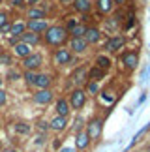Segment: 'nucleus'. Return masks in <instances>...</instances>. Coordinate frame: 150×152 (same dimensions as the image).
Returning <instances> with one entry per match:
<instances>
[{
  "mask_svg": "<svg viewBox=\"0 0 150 152\" xmlns=\"http://www.w3.org/2000/svg\"><path fill=\"white\" fill-rule=\"evenodd\" d=\"M34 75H36L34 72H25V79H26V83H28V85H32V83H34Z\"/></svg>",
  "mask_w": 150,
  "mask_h": 152,
  "instance_id": "nucleus-37",
  "label": "nucleus"
},
{
  "mask_svg": "<svg viewBox=\"0 0 150 152\" xmlns=\"http://www.w3.org/2000/svg\"><path fill=\"white\" fill-rule=\"evenodd\" d=\"M34 102L39 103V105H47L53 102V92L49 88H43V90H36V94H34Z\"/></svg>",
  "mask_w": 150,
  "mask_h": 152,
  "instance_id": "nucleus-14",
  "label": "nucleus"
},
{
  "mask_svg": "<svg viewBox=\"0 0 150 152\" xmlns=\"http://www.w3.org/2000/svg\"><path fill=\"white\" fill-rule=\"evenodd\" d=\"M58 2H60V6H64V8H66V6L73 4V0H58Z\"/></svg>",
  "mask_w": 150,
  "mask_h": 152,
  "instance_id": "nucleus-42",
  "label": "nucleus"
},
{
  "mask_svg": "<svg viewBox=\"0 0 150 152\" xmlns=\"http://www.w3.org/2000/svg\"><path fill=\"white\" fill-rule=\"evenodd\" d=\"M86 133H88L90 141H92V139H98V137H100V133H101V120H100V118H92V120L88 122Z\"/></svg>",
  "mask_w": 150,
  "mask_h": 152,
  "instance_id": "nucleus-13",
  "label": "nucleus"
},
{
  "mask_svg": "<svg viewBox=\"0 0 150 152\" xmlns=\"http://www.w3.org/2000/svg\"><path fill=\"white\" fill-rule=\"evenodd\" d=\"M124 45H126V38H124V36H113V38L107 39L105 49H107L109 53H117L118 49H122Z\"/></svg>",
  "mask_w": 150,
  "mask_h": 152,
  "instance_id": "nucleus-8",
  "label": "nucleus"
},
{
  "mask_svg": "<svg viewBox=\"0 0 150 152\" xmlns=\"http://www.w3.org/2000/svg\"><path fill=\"white\" fill-rule=\"evenodd\" d=\"M70 51L73 55H83V53L88 51V43H86L84 38H71L70 39Z\"/></svg>",
  "mask_w": 150,
  "mask_h": 152,
  "instance_id": "nucleus-5",
  "label": "nucleus"
},
{
  "mask_svg": "<svg viewBox=\"0 0 150 152\" xmlns=\"http://www.w3.org/2000/svg\"><path fill=\"white\" fill-rule=\"evenodd\" d=\"M15 132L21 133V135H28V133H30V126H28L26 122H17V124H15Z\"/></svg>",
  "mask_w": 150,
  "mask_h": 152,
  "instance_id": "nucleus-26",
  "label": "nucleus"
},
{
  "mask_svg": "<svg viewBox=\"0 0 150 152\" xmlns=\"http://www.w3.org/2000/svg\"><path fill=\"white\" fill-rule=\"evenodd\" d=\"M0 30H2L4 34H6V32H9V30H11V23H6V25H4L2 28H0Z\"/></svg>",
  "mask_w": 150,
  "mask_h": 152,
  "instance_id": "nucleus-40",
  "label": "nucleus"
},
{
  "mask_svg": "<svg viewBox=\"0 0 150 152\" xmlns=\"http://www.w3.org/2000/svg\"><path fill=\"white\" fill-rule=\"evenodd\" d=\"M17 79H21V73L15 72V69H9L8 72V81H17Z\"/></svg>",
  "mask_w": 150,
  "mask_h": 152,
  "instance_id": "nucleus-32",
  "label": "nucleus"
},
{
  "mask_svg": "<svg viewBox=\"0 0 150 152\" xmlns=\"http://www.w3.org/2000/svg\"><path fill=\"white\" fill-rule=\"evenodd\" d=\"M100 90V83L98 81H88V86H86V94H96Z\"/></svg>",
  "mask_w": 150,
  "mask_h": 152,
  "instance_id": "nucleus-29",
  "label": "nucleus"
},
{
  "mask_svg": "<svg viewBox=\"0 0 150 152\" xmlns=\"http://www.w3.org/2000/svg\"><path fill=\"white\" fill-rule=\"evenodd\" d=\"M2 2H4V0H0V4H2Z\"/></svg>",
  "mask_w": 150,
  "mask_h": 152,
  "instance_id": "nucleus-48",
  "label": "nucleus"
},
{
  "mask_svg": "<svg viewBox=\"0 0 150 152\" xmlns=\"http://www.w3.org/2000/svg\"><path fill=\"white\" fill-rule=\"evenodd\" d=\"M0 86H2V79H0Z\"/></svg>",
  "mask_w": 150,
  "mask_h": 152,
  "instance_id": "nucleus-47",
  "label": "nucleus"
},
{
  "mask_svg": "<svg viewBox=\"0 0 150 152\" xmlns=\"http://www.w3.org/2000/svg\"><path fill=\"white\" fill-rule=\"evenodd\" d=\"M73 10L77 11L81 15H88L92 8H94V4H92V0H73Z\"/></svg>",
  "mask_w": 150,
  "mask_h": 152,
  "instance_id": "nucleus-9",
  "label": "nucleus"
},
{
  "mask_svg": "<svg viewBox=\"0 0 150 152\" xmlns=\"http://www.w3.org/2000/svg\"><path fill=\"white\" fill-rule=\"evenodd\" d=\"M66 126H68V120L64 118V116H55V118L49 122V128H51V130H55V132L66 130Z\"/></svg>",
  "mask_w": 150,
  "mask_h": 152,
  "instance_id": "nucleus-20",
  "label": "nucleus"
},
{
  "mask_svg": "<svg viewBox=\"0 0 150 152\" xmlns=\"http://www.w3.org/2000/svg\"><path fill=\"white\" fill-rule=\"evenodd\" d=\"M26 26H28V30L34 32V34H45V30L49 28V25H47V21H45V19L28 21V23H26Z\"/></svg>",
  "mask_w": 150,
  "mask_h": 152,
  "instance_id": "nucleus-12",
  "label": "nucleus"
},
{
  "mask_svg": "<svg viewBox=\"0 0 150 152\" xmlns=\"http://www.w3.org/2000/svg\"><path fill=\"white\" fill-rule=\"evenodd\" d=\"M122 64L128 69H133L137 64H139V53L137 51H128V53H124L122 55Z\"/></svg>",
  "mask_w": 150,
  "mask_h": 152,
  "instance_id": "nucleus-10",
  "label": "nucleus"
},
{
  "mask_svg": "<svg viewBox=\"0 0 150 152\" xmlns=\"http://www.w3.org/2000/svg\"><path fill=\"white\" fill-rule=\"evenodd\" d=\"M71 83L77 85V86L88 83V69H86V66H79V68L71 73Z\"/></svg>",
  "mask_w": 150,
  "mask_h": 152,
  "instance_id": "nucleus-6",
  "label": "nucleus"
},
{
  "mask_svg": "<svg viewBox=\"0 0 150 152\" xmlns=\"http://www.w3.org/2000/svg\"><path fill=\"white\" fill-rule=\"evenodd\" d=\"M135 26V15L133 13H128L124 19V30H130V28Z\"/></svg>",
  "mask_w": 150,
  "mask_h": 152,
  "instance_id": "nucleus-27",
  "label": "nucleus"
},
{
  "mask_svg": "<svg viewBox=\"0 0 150 152\" xmlns=\"http://www.w3.org/2000/svg\"><path fill=\"white\" fill-rule=\"evenodd\" d=\"M39 2H42V0H26V6H39Z\"/></svg>",
  "mask_w": 150,
  "mask_h": 152,
  "instance_id": "nucleus-39",
  "label": "nucleus"
},
{
  "mask_svg": "<svg viewBox=\"0 0 150 152\" xmlns=\"http://www.w3.org/2000/svg\"><path fill=\"white\" fill-rule=\"evenodd\" d=\"M111 64H113V62H111V58L105 56V55H100V56L96 58V66H98V68H101L103 72H107V69L111 68Z\"/></svg>",
  "mask_w": 150,
  "mask_h": 152,
  "instance_id": "nucleus-24",
  "label": "nucleus"
},
{
  "mask_svg": "<svg viewBox=\"0 0 150 152\" xmlns=\"http://www.w3.org/2000/svg\"><path fill=\"white\" fill-rule=\"evenodd\" d=\"M114 4L113 0H96V10H98V15H105L109 11H113Z\"/></svg>",
  "mask_w": 150,
  "mask_h": 152,
  "instance_id": "nucleus-16",
  "label": "nucleus"
},
{
  "mask_svg": "<svg viewBox=\"0 0 150 152\" xmlns=\"http://www.w3.org/2000/svg\"><path fill=\"white\" fill-rule=\"evenodd\" d=\"M6 23H9V19H8V13L6 11H0V28H2Z\"/></svg>",
  "mask_w": 150,
  "mask_h": 152,
  "instance_id": "nucleus-35",
  "label": "nucleus"
},
{
  "mask_svg": "<svg viewBox=\"0 0 150 152\" xmlns=\"http://www.w3.org/2000/svg\"><path fill=\"white\" fill-rule=\"evenodd\" d=\"M0 51H2V49H0Z\"/></svg>",
  "mask_w": 150,
  "mask_h": 152,
  "instance_id": "nucleus-49",
  "label": "nucleus"
},
{
  "mask_svg": "<svg viewBox=\"0 0 150 152\" xmlns=\"http://www.w3.org/2000/svg\"><path fill=\"white\" fill-rule=\"evenodd\" d=\"M75 25H79V19H71V21L68 19V21H66V30L70 32V30H71V28H73Z\"/></svg>",
  "mask_w": 150,
  "mask_h": 152,
  "instance_id": "nucleus-34",
  "label": "nucleus"
},
{
  "mask_svg": "<svg viewBox=\"0 0 150 152\" xmlns=\"http://www.w3.org/2000/svg\"><path fill=\"white\" fill-rule=\"evenodd\" d=\"M6 102H8V94H6V92H4L2 88H0V107H2V105H4Z\"/></svg>",
  "mask_w": 150,
  "mask_h": 152,
  "instance_id": "nucleus-38",
  "label": "nucleus"
},
{
  "mask_svg": "<svg viewBox=\"0 0 150 152\" xmlns=\"http://www.w3.org/2000/svg\"><path fill=\"white\" fill-rule=\"evenodd\" d=\"M45 139L47 137H45L43 133H39V135H36V139H34V145H39V147H42V145L45 143Z\"/></svg>",
  "mask_w": 150,
  "mask_h": 152,
  "instance_id": "nucleus-36",
  "label": "nucleus"
},
{
  "mask_svg": "<svg viewBox=\"0 0 150 152\" xmlns=\"http://www.w3.org/2000/svg\"><path fill=\"white\" fill-rule=\"evenodd\" d=\"M71 60H73V53L66 47H58L53 55V62L58 64V66H66V64H70Z\"/></svg>",
  "mask_w": 150,
  "mask_h": 152,
  "instance_id": "nucleus-3",
  "label": "nucleus"
},
{
  "mask_svg": "<svg viewBox=\"0 0 150 152\" xmlns=\"http://www.w3.org/2000/svg\"><path fill=\"white\" fill-rule=\"evenodd\" d=\"M6 152H17V150L15 148H9V150H6Z\"/></svg>",
  "mask_w": 150,
  "mask_h": 152,
  "instance_id": "nucleus-46",
  "label": "nucleus"
},
{
  "mask_svg": "<svg viewBox=\"0 0 150 152\" xmlns=\"http://www.w3.org/2000/svg\"><path fill=\"white\" fill-rule=\"evenodd\" d=\"M75 145H77V148H79V150H84V148L90 145V137H88V133H86V132H79V133H77V137H75Z\"/></svg>",
  "mask_w": 150,
  "mask_h": 152,
  "instance_id": "nucleus-21",
  "label": "nucleus"
},
{
  "mask_svg": "<svg viewBox=\"0 0 150 152\" xmlns=\"http://www.w3.org/2000/svg\"><path fill=\"white\" fill-rule=\"evenodd\" d=\"M68 115H70V102L64 100V98H60V100L56 102V116L68 118Z\"/></svg>",
  "mask_w": 150,
  "mask_h": 152,
  "instance_id": "nucleus-17",
  "label": "nucleus"
},
{
  "mask_svg": "<svg viewBox=\"0 0 150 152\" xmlns=\"http://www.w3.org/2000/svg\"><path fill=\"white\" fill-rule=\"evenodd\" d=\"M84 32H86V25H84V23H79V25H75L70 30L71 38H84Z\"/></svg>",
  "mask_w": 150,
  "mask_h": 152,
  "instance_id": "nucleus-25",
  "label": "nucleus"
},
{
  "mask_svg": "<svg viewBox=\"0 0 150 152\" xmlns=\"http://www.w3.org/2000/svg\"><path fill=\"white\" fill-rule=\"evenodd\" d=\"M25 28H26V25H25V21H19V23H13L11 25V30H9V34L13 38H21V34L25 32Z\"/></svg>",
  "mask_w": 150,
  "mask_h": 152,
  "instance_id": "nucleus-23",
  "label": "nucleus"
},
{
  "mask_svg": "<svg viewBox=\"0 0 150 152\" xmlns=\"http://www.w3.org/2000/svg\"><path fill=\"white\" fill-rule=\"evenodd\" d=\"M21 42L23 43H26V45H36V43H39V34H34V32H30V30H25L21 34Z\"/></svg>",
  "mask_w": 150,
  "mask_h": 152,
  "instance_id": "nucleus-18",
  "label": "nucleus"
},
{
  "mask_svg": "<svg viewBox=\"0 0 150 152\" xmlns=\"http://www.w3.org/2000/svg\"><path fill=\"white\" fill-rule=\"evenodd\" d=\"M36 128H38V132H42V133H43V135H45V132H47V128H49V126H47V122H43V120H39V122H38V124H36Z\"/></svg>",
  "mask_w": 150,
  "mask_h": 152,
  "instance_id": "nucleus-33",
  "label": "nucleus"
},
{
  "mask_svg": "<svg viewBox=\"0 0 150 152\" xmlns=\"http://www.w3.org/2000/svg\"><path fill=\"white\" fill-rule=\"evenodd\" d=\"M114 4H126V0H113Z\"/></svg>",
  "mask_w": 150,
  "mask_h": 152,
  "instance_id": "nucleus-45",
  "label": "nucleus"
},
{
  "mask_svg": "<svg viewBox=\"0 0 150 152\" xmlns=\"http://www.w3.org/2000/svg\"><path fill=\"white\" fill-rule=\"evenodd\" d=\"M86 103V90L84 88H75L70 92V105L73 109H81Z\"/></svg>",
  "mask_w": 150,
  "mask_h": 152,
  "instance_id": "nucleus-4",
  "label": "nucleus"
},
{
  "mask_svg": "<svg viewBox=\"0 0 150 152\" xmlns=\"http://www.w3.org/2000/svg\"><path fill=\"white\" fill-rule=\"evenodd\" d=\"M84 39L88 45H94L101 39V30L96 26H86V32H84Z\"/></svg>",
  "mask_w": 150,
  "mask_h": 152,
  "instance_id": "nucleus-11",
  "label": "nucleus"
},
{
  "mask_svg": "<svg viewBox=\"0 0 150 152\" xmlns=\"http://www.w3.org/2000/svg\"><path fill=\"white\" fill-rule=\"evenodd\" d=\"M148 128H150V124H146L145 128H141V130H139V132H137V133H135V137H133V139H131V143H130V147H133V145H135L137 141H139V139H141L143 135H145V133H146V130H148Z\"/></svg>",
  "mask_w": 150,
  "mask_h": 152,
  "instance_id": "nucleus-28",
  "label": "nucleus"
},
{
  "mask_svg": "<svg viewBox=\"0 0 150 152\" xmlns=\"http://www.w3.org/2000/svg\"><path fill=\"white\" fill-rule=\"evenodd\" d=\"M23 68L26 69V72H36V69L42 68L43 64V56L39 55V53H30L26 58H23Z\"/></svg>",
  "mask_w": 150,
  "mask_h": 152,
  "instance_id": "nucleus-2",
  "label": "nucleus"
},
{
  "mask_svg": "<svg viewBox=\"0 0 150 152\" xmlns=\"http://www.w3.org/2000/svg\"><path fill=\"white\" fill-rule=\"evenodd\" d=\"M45 8H42V6H32V8H28L26 11V17L30 21H38V19H45Z\"/></svg>",
  "mask_w": 150,
  "mask_h": 152,
  "instance_id": "nucleus-15",
  "label": "nucleus"
},
{
  "mask_svg": "<svg viewBox=\"0 0 150 152\" xmlns=\"http://www.w3.org/2000/svg\"><path fill=\"white\" fill-rule=\"evenodd\" d=\"M60 152H73V148H70V147H64V148H60Z\"/></svg>",
  "mask_w": 150,
  "mask_h": 152,
  "instance_id": "nucleus-44",
  "label": "nucleus"
},
{
  "mask_svg": "<svg viewBox=\"0 0 150 152\" xmlns=\"http://www.w3.org/2000/svg\"><path fill=\"white\" fill-rule=\"evenodd\" d=\"M51 147H53L55 150H58V148H60V139H55V141H53V145H51Z\"/></svg>",
  "mask_w": 150,
  "mask_h": 152,
  "instance_id": "nucleus-41",
  "label": "nucleus"
},
{
  "mask_svg": "<svg viewBox=\"0 0 150 152\" xmlns=\"http://www.w3.org/2000/svg\"><path fill=\"white\" fill-rule=\"evenodd\" d=\"M34 86H36L38 90H43V88H49L51 85H53V77L47 73H36L34 75Z\"/></svg>",
  "mask_w": 150,
  "mask_h": 152,
  "instance_id": "nucleus-7",
  "label": "nucleus"
},
{
  "mask_svg": "<svg viewBox=\"0 0 150 152\" xmlns=\"http://www.w3.org/2000/svg\"><path fill=\"white\" fill-rule=\"evenodd\" d=\"M8 64H11L9 53H0V66H8Z\"/></svg>",
  "mask_w": 150,
  "mask_h": 152,
  "instance_id": "nucleus-30",
  "label": "nucleus"
},
{
  "mask_svg": "<svg viewBox=\"0 0 150 152\" xmlns=\"http://www.w3.org/2000/svg\"><path fill=\"white\" fill-rule=\"evenodd\" d=\"M68 32L66 26H60V25H55V26H49L47 30H45V43L51 45V47H62L64 42L68 39Z\"/></svg>",
  "mask_w": 150,
  "mask_h": 152,
  "instance_id": "nucleus-1",
  "label": "nucleus"
},
{
  "mask_svg": "<svg viewBox=\"0 0 150 152\" xmlns=\"http://www.w3.org/2000/svg\"><path fill=\"white\" fill-rule=\"evenodd\" d=\"M13 53H15V55L23 60V58H26L32 51H30V45H26V43L19 42V43H15V45H13Z\"/></svg>",
  "mask_w": 150,
  "mask_h": 152,
  "instance_id": "nucleus-19",
  "label": "nucleus"
},
{
  "mask_svg": "<svg viewBox=\"0 0 150 152\" xmlns=\"http://www.w3.org/2000/svg\"><path fill=\"white\" fill-rule=\"evenodd\" d=\"M145 102H146V94H143V96L139 98V105H141V103H145Z\"/></svg>",
  "mask_w": 150,
  "mask_h": 152,
  "instance_id": "nucleus-43",
  "label": "nucleus"
},
{
  "mask_svg": "<svg viewBox=\"0 0 150 152\" xmlns=\"http://www.w3.org/2000/svg\"><path fill=\"white\" fill-rule=\"evenodd\" d=\"M103 77H105V72H103L101 68H98V66H94L88 72V81H98V83H100Z\"/></svg>",
  "mask_w": 150,
  "mask_h": 152,
  "instance_id": "nucleus-22",
  "label": "nucleus"
},
{
  "mask_svg": "<svg viewBox=\"0 0 150 152\" xmlns=\"http://www.w3.org/2000/svg\"><path fill=\"white\" fill-rule=\"evenodd\" d=\"M9 6H13V8H19V10H25L26 0H9Z\"/></svg>",
  "mask_w": 150,
  "mask_h": 152,
  "instance_id": "nucleus-31",
  "label": "nucleus"
}]
</instances>
